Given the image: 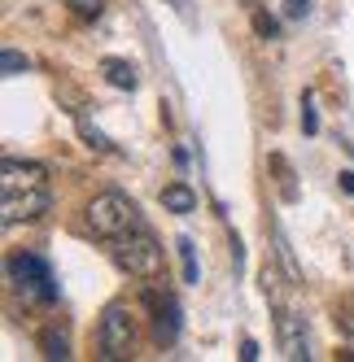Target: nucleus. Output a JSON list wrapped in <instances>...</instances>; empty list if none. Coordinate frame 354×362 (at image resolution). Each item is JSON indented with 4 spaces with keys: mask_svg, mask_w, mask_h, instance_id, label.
<instances>
[{
    "mask_svg": "<svg viewBox=\"0 0 354 362\" xmlns=\"http://www.w3.org/2000/svg\"><path fill=\"white\" fill-rule=\"evenodd\" d=\"M53 188H48V170L27 158H5L0 162V218L5 227L31 223L48 210Z\"/></svg>",
    "mask_w": 354,
    "mask_h": 362,
    "instance_id": "f257e3e1",
    "label": "nucleus"
},
{
    "mask_svg": "<svg viewBox=\"0 0 354 362\" xmlns=\"http://www.w3.org/2000/svg\"><path fill=\"white\" fill-rule=\"evenodd\" d=\"M302 127H307V136L319 132V118H315V110H311V96H302Z\"/></svg>",
    "mask_w": 354,
    "mask_h": 362,
    "instance_id": "dca6fc26",
    "label": "nucleus"
},
{
    "mask_svg": "<svg viewBox=\"0 0 354 362\" xmlns=\"http://www.w3.org/2000/svg\"><path fill=\"white\" fill-rule=\"evenodd\" d=\"M271 170L280 175V192H285V201H297V184H293V170H289V162H285V158H271Z\"/></svg>",
    "mask_w": 354,
    "mask_h": 362,
    "instance_id": "f8f14e48",
    "label": "nucleus"
},
{
    "mask_svg": "<svg viewBox=\"0 0 354 362\" xmlns=\"http://www.w3.org/2000/svg\"><path fill=\"white\" fill-rule=\"evenodd\" d=\"M62 5H70V13L84 18V22H96L101 13H105V0H62Z\"/></svg>",
    "mask_w": 354,
    "mask_h": 362,
    "instance_id": "9b49d317",
    "label": "nucleus"
},
{
    "mask_svg": "<svg viewBox=\"0 0 354 362\" xmlns=\"http://www.w3.org/2000/svg\"><path fill=\"white\" fill-rule=\"evenodd\" d=\"M162 205H166L171 214H193L197 197H193V188H188V184H171V188H162Z\"/></svg>",
    "mask_w": 354,
    "mask_h": 362,
    "instance_id": "1a4fd4ad",
    "label": "nucleus"
},
{
    "mask_svg": "<svg viewBox=\"0 0 354 362\" xmlns=\"http://www.w3.org/2000/svg\"><path fill=\"white\" fill-rule=\"evenodd\" d=\"M27 66H31V62L22 57V53H13V48H5V53H0V70H5V74H22Z\"/></svg>",
    "mask_w": 354,
    "mask_h": 362,
    "instance_id": "4468645a",
    "label": "nucleus"
},
{
    "mask_svg": "<svg viewBox=\"0 0 354 362\" xmlns=\"http://www.w3.org/2000/svg\"><path fill=\"white\" fill-rule=\"evenodd\" d=\"M275 327H280V349H285V358H293V362L311 358V345H307V323H302L293 310H280Z\"/></svg>",
    "mask_w": 354,
    "mask_h": 362,
    "instance_id": "0eeeda50",
    "label": "nucleus"
},
{
    "mask_svg": "<svg viewBox=\"0 0 354 362\" xmlns=\"http://www.w3.org/2000/svg\"><path fill=\"white\" fill-rule=\"evenodd\" d=\"M341 188H346V192H354V170H346V175H341Z\"/></svg>",
    "mask_w": 354,
    "mask_h": 362,
    "instance_id": "aec40b11",
    "label": "nucleus"
},
{
    "mask_svg": "<svg viewBox=\"0 0 354 362\" xmlns=\"http://www.w3.org/2000/svg\"><path fill=\"white\" fill-rule=\"evenodd\" d=\"M254 27H258V35H267V40H275V22H271L267 13H254Z\"/></svg>",
    "mask_w": 354,
    "mask_h": 362,
    "instance_id": "a211bd4d",
    "label": "nucleus"
},
{
    "mask_svg": "<svg viewBox=\"0 0 354 362\" xmlns=\"http://www.w3.org/2000/svg\"><path fill=\"white\" fill-rule=\"evenodd\" d=\"M241 358H245V362H254V358H258V345H254V341H245V345H241Z\"/></svg>",
    "mask_w": 354,
    "mask_h": 362,
    "instance_id": "6ab92c4d",
    "label": "nucleus"
},
{
    "mask_svg": "<svg viewBox=\"0 0 354 362\" xmlns=\"http://www.w3.org/2000/svg\"><path fill=\"white\" fill-rule=\"evenodd\" d=\"M144 305L154 310V341L158 345H175V336H180V305H175V297L149 288L144 293Z\"/></svg>",
    "mask_w": 354,
    "mask_h": 362,
    "instance_id": "423d86ee",
    "label": "nucleus"
},
{
    "mask_svg": "<svg viewBox=\"0 0 354 362\" xmlns=\"http://www.w3.org/2000/svg\"><path fill=\"white\" fill-rule=\"evenodd\" d=\"M132 354H136V319H132V310L122 301H114L105 310V319H101V358L122 362Z\"/></svg>",
    "mask_w": 354,
    "mask_h": 362,
    "instance_id": "39448f33",
    "label": "nucleus"
},
{
    "mask_svg": "<svg viewBox=\"0 0 354 362\" xmlns=\"http://www.w3.org/2000/svg\"><path fill=\"white\" fill-rule=\"evenodd\" d=\"M337 327H341L346 336H354V297H346V301L337 305Z\"/></svg>",
    "mask_w": 354,
    "mask_h": 362,
    "instance_id": "2eb2a0df",
    "label": "nucleus"
},
{
    "mask_svg": "<svg viewBox=\"0 0 354 362\" xmlns=\"http://www.w3.org/2000/svg\"><path fill=\"white\" fill-rule=\"evenodd\" d=\"M88 227L101 240H118V236H127L132 227H140V210H136V201L122 197V192H101L88 205Z\"/></svg>",
    "mask_w": 354,
    "mask_h": 362,
    "instance_id": "7ed1b4c3",
    "label": "nucleus"
},
{
    "mask_svg": "<svg viewBox=\"0 0 354 362\" xmlns=\"http://www.w3.org/2000/svg\"><path fill=\"white\" fill-rule=\"evenodd\" d=\"M5 271H9V284L27 301H35V305H53L57 301V279H53V271H48V262L40 253H13Z\"/></svg>",
    "mask_w": 354,
    "mask_h": 362,
    "instance_id": "20e7f679",
    "label": "nucleus"
},
{
    "mask_svg": "<svg viewBox=\"0 0 354 362\" xmlns=\"http://www.w3.org/2000/svg\"><path fill=\"white\" fill-rule=\"evenodd\" d=\"M40 349H44V358H70V336L62 332V327H44L40 332Z\"/></svg>",
    "mask_w": 354,
    "mask_h": 362,
    "instance_id": "9d476101",
    "label": "nucleus"
},
{
    "mask_svg": "<svg viewBox=\"0 0 354 362\" xmlns=\"http://www.w3.org/2000/svg\"><path fill=\"white\" fill-rule=\"evenodd\" d=\"M307 13H311V0H285V18L297 22V18H307Z\"/></svg>",
    "mask_w": 354,
    "mask_h": 362,
    "instance_id": "f3484780",
    "label": "nucleus"
},
{
    "mask_svg": "<svg viewBox=\"0 0 354 362\" xmlns=\"http://www.w3.org/2000/svg\"><path fill=\"white\" fill-rule=\"evenodd\" d=\"M101 74H105L114 88H122V92H136V83H140V70L132 62H122V57H105L101 62Z\"/></svg>",
    "mask_w": 354,
    "mask_h": 362,
    "instance_id": "6e6552de",
    "label": "nucleus"
},
{
    "mask_svg": "<svg viewBox=\"0 0 354 362\" xmlns=\"http://www.w3.org/2000/svg\"><path fill=\"white\" fill-rule=\"evenodd\" d=\"M110 253H114L118 271H127L132 279H158V275L166 271V253H162L158 236H154V231H149L144 223L132 227L127 236L110 240Z\"/></svg>",
    "mask_w": 354,
    "mask_h": 362,
    "instance_id": "f03ea898",
    "label": "nucleus"
},
{
    "mask_svg": "<svg viewBox=\"0 0 354 362\" xmlns=\"http://www.w3.org/2000/svg\"><path fill=\"white\" fill-rule=\"evenodd\" d=\"M175 249H180V262H184V279L197 284V253H193V240H180Z\"/></svg>",
    "mask_w": 354,
    "mask_h": 362,
    "instance_id": "ddd939ff",
    "label": "nucleus"
}]
</instances>
